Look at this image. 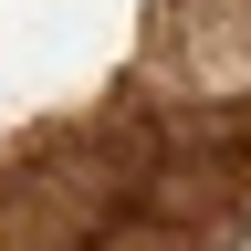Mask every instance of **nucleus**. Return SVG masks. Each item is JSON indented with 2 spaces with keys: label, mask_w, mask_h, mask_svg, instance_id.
<instances>
[{
  "label": "nucleus",
  "mask_w": 251,
  "mask_h": 251,
  "mask_svg": "<svg viewBox=\"0 0 251 251\" xmlns=\"http://www.w3.org/2000/svg\"><path fill=\"white\" fill-rule=\"evenodd\" d=\"M157 52L199 94L241 105L251 94V0H157Z\"/></svg>",
  "instance_id": "1"
}]
</instances>
